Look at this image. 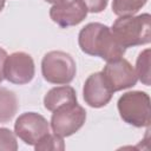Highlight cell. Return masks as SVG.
<instances>
[{
  "label": "cell",
  "instance_id": "2",
  "mask_svg": "<svg viewBox=\"0 0 151 151\" xmlns=\"http://www.w3.org/2000/svg\"><path fill=\"white\" fill-rule=\"evenodd\" d=\"M150 22L151 15L149 13L119 17L112 24L111 31L118 42L125 48L146 45L151 40Z\"/></svg>",
  "mask_w": 151,
  "mask_h": 151
},
{
  "label": "cell",
  "instance_id": "7",
  "mask_svg": "<svg viewBox=\"0 0 151 151\" xmlns=\"http://www.w3.org/2000/svg\"><path fill=\"white\" fill-rule=\"evenodd\" d=\"M101 72L113 93L134 86L138 80L136 70L132 67L130 61L123 57L107 61Z\"/></svg>",
  "mask_w": 151,
  "mask_h": 151
},
{
  "label": "cell",
  "instance_id": "1",
  "mask_svg": "<svg viewBox=\"0 0 151 151\" xmlns=\"http://www.w3.org/2000/svg\"><path fill=\"white\" fill-rule=\"evenodd\" d=\"M80 50L93 57H100L105 61H112L122 58L126 48L114 38L111 28L100 22H90L85 25L78 35Z\"/></svg>",
  "mask_w": 151,
  "mask_h": 151
},
{
  "label": "cell",
  "instance_id": "17",
  "mask_svg": "<svg viewBox=\"0 0 151 151\" xmlns=\"http://www.w3.org/2000/svg\"><path fill=\"white\" fill-rule=\"evenodd\" d=\"M84 2V5L87 8V12L91 13H100L103 12L109 0H81Z\"/></svg>",
  "mask_w": 151,
  "mask_h": 151
},
{
  "label": "cell",
  "instance_id": "5",
  "mask_svg": "<svg viewBox=\"0 0 151 151\" xmlns=\"http://www.w3.org/2000/svg\"><path fill=\"white\" fill-rule=\"evenodd\" d=\"M86 120V111L76 103H70L55 109L51 117L52 131L60 137H70L83 127Z\"/></svg>",
  "mask_w": 151,
  "mask_h": 151
},
{
  "label": "cell",
  "instance_id": "15",
  "mask_svg": "<svg viewBox=\"0 0 151 151\" xmlns=\"http://www.w3.org/2000/svg\"><path fill=\"white\" fill-rule=\"evenodd\" d=\"M34 150L37 151H63L65 150V143L63 137L55 133H47L35 145Z\"/></svg>",
  "mask_w": 151,
  "mask_h": 151
},
{
  "label": "cell",
  "instance_id": "18",
  "mask_svg": "<svg viewBox=\"0 0 151 151\" xmlns=\"http://www.w3.org/2000/svg\"><path fill=\"white\" fill-rule=\"evenodd\" d=\"M7 58V52L0 47V84L2 83V80L5 79V74H4V70H5V61Z\"/></svg>",
  "mask_w": 151,
  "mask_h": 151
},
{
  "label": "cell",
  "instance_id": "12",
  "mask_svg": "<svg viewBox=\"0 0 151 151\" xmlns=\"http://www.w3.org/2000/svg\"><path fill=\"white\" fill-rule=\"evenodd\" d=\"M18 107L17 94L6 87H0V123L9 122L15 116Z\"/></svg>",
  "mask_w": 151,
  "mask_h": 151
},
{
  "label": "cell",
  "instance_id": "11",
  "mask_svg": "<svg viewBox=\"0 0 151 151\" xmlns=\"http://www.w3.org/2000/svg\"><path fill=\"white\" fill-rule=\"evenodd\" d=\"M77 101V93L72 86L61 85L51 88L44 97V106L46 110L53 112L61 105L76 103Z\"/></svg>",
  "mask_w": 151,
  "mask_h": 151
},
{
  "label": "cell",
  "instance_id": "4",
  "mask_svg": "<svg viewBox=\"0 0 151 151\" xmlns=\"http://www.w3.org/2000/svg\"><path fill=\"white\" fill-rule=\"evenodd\" d=\"M76 72L73 57L64 51H50L41 60V73L47 83L67 85L74 79Z\"/></svg>",
  "mask_w": 151,
  "mask_h": 151
},
{
  "label": "cell",
  "instance_id": "16",
  "mask_svg": "<svg viewBox=\"0 0 151 151\" xmlns=\"http://www.w3.org/2000/svg\"><path fill=\"white\" fill-rule=\"evenodd\" d=\"M0 150H6V151L18 150L15 133H13L7 127H0Z\"/></svg>",
  "mask_w": 151,
  "mask_h": 151
},
{
  "label": "cell",
  "instance_id": "8",
  "mask_svg": "<svg viewBox=\"0 0 151 151\" xmlns=\"http://www.w3.org/2000/svg\"><path fill=\"white\" fill-rule=\"evenodd\" d=\"M4 74L5 79L12 84H28L32 81L35 74V65L33 58L25 52H14L7 55Z\"/></svg>",
  "mask_w": 151,
  "mask_h": 151
},
{
  "label": "cell",
  "instance_id": "6",
  "mask_svg": "<svg viewBox=\"0 0 151 151\" xmlns=\"http://www.w3.org/2000/svg\"><path fill=\"white\" fill-rule=\"evenodd\" d=\"M14 133L25 144L34 146L44 136L50 133V123L37 112H25L17 118Z\"/></svg>",
  "mask_w": 151,
  "mask_h": 151
},
{
  "label": "cell",
  "instance_id": "19",
  "mask_svg": "<svg viewBox=\"0 0 151 151\" xmlns=\"http://www.w3.org/2000/svg\"><path fill=\"white\" fill-rule=\"evenodd\" d=\"M45 1L48 2V4H52V5H60V4H63L67 0H45Z\"/></svg>",
  "mask_w": 151,
  "mask_h": 151
},
{
  "label": "cell",
  "instance_id": "13",
  "mask_svg": "<svg viewBox=\"0 0 151 151\" xmlns=\"http://www.w3.org/2000/svg\"><path fill=\"white\" fill-rule=\"evenodd\" d=\"M146 2L147 0H112V12L118 17L133 15Z\"/></svg>",
  "mask_w": 151,
  "mask_h": 151
},
{
  "label": "cell",
  "instance_id": "9",
  "mask_svg": "<svg viewBox=\"0 0 151 151\" xmlns=\"http://www.w3.org/2000/svg\"><path fill=\"white\" fill-rule=\"evenodd\" d=\"M112 90L109 86L103 72H96L87 77L83 87L85 103L94 109L107 105L112 98Z\"/></svg>",
  "mask_w": 151,
  "mask_h": 151
},
{
  "label": "cell",
  "instance_id": "3",
  "mask_svg": "<svg viewBox=\"0 0 151 151\" xmlns=\"http://www.w3.org/2000/svg\"><path fill=\"white\" fill-rule=\"evenodd\" d=\"M120 118L134 127H149L151 123L150 97L144 91H129L117 103Z\"/></svg>",
  "mask_w": 151,
  "mask_h": 151
},
{
  "label": "cell",
  "instance_id": "14",
  "mask_svg": "<svg viewBox=\"0 0 151 151\" xmlns=\"http://www.w3.org/2000/svg\"><path fill=\"white\" fill-rule=\"evenodd\" d=\"M136 73L142 84L150 85V48H145L139 53L136 63Z\"/></svg>",
  "mask_w": 151,
  "mask_h": 151
},
{
  "label": "cell",
  "instance_id": "10",
  "mask_svg": "<svg viewBox=\"0 0 151 151\" xmlns=\"http://www.w3.org/2000/svg\"><path fill=\"white\" fill-rule=\"evenodd\" d=\"M87 15V8L81 0H70L50 8V18L58 26L66 28L80 24Z\"/></svg>",
  "mask_w": 151,
  "mask_h": 151
},
{
  "label": "cell",
  "instance_id": "20",
  "mask_svg": "<svg viewBox=\"0 0 151 151\" xmlns=\"http://www.w3.org/2000/svg\"><path fill=\"white\" fill-rule=\"evenodd\" d=\"M5 1L6 0H0V12L4 9V7H5Z\"/></svg>",
  "mask_w": 151,
  "mask_h": 151
}]
</instances>
